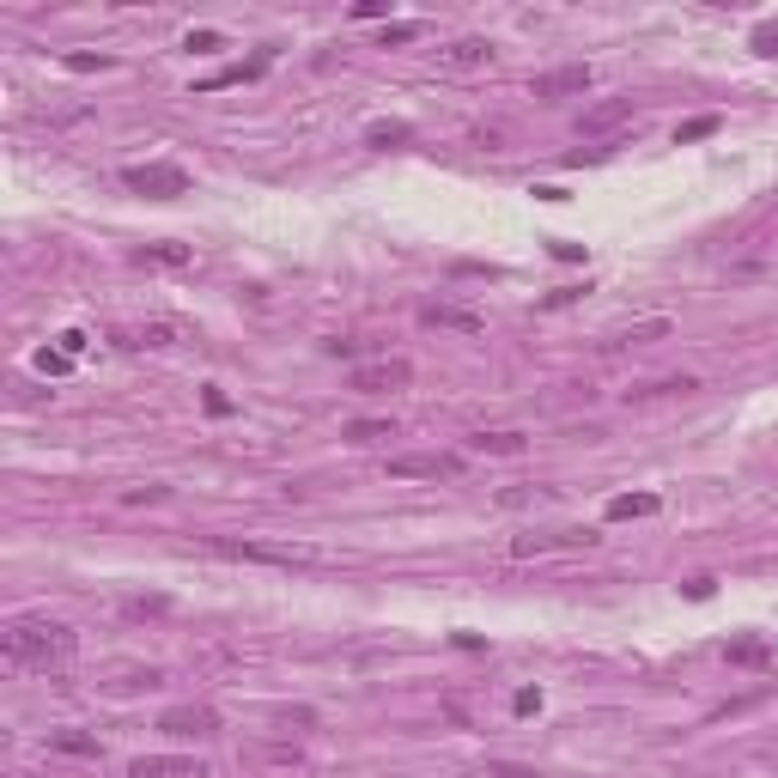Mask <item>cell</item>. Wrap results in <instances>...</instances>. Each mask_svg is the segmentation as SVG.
Returning a JSON list of instances; mask_svg holds the SVG:
<instances>
[{"instance_id": "cell-6", "label": "cell", "mask_w": 778, "mask_h": 778, "mask_svg": "<svg viewBox=\"0 0 778 778\" xmlns=\"http://www.w3.org/2000/svg\"><path fill=\"white\" fill-rule=\"evenodd\" d=\"M578 92H590V67H584V61H572V67H548V73H535V80H529V98H541V104H554V98H578Z\"/></svg>"}, {"instance_id": "cell-26", "label": "cell", "mask_w": 778, "mask_h": 778, "mask_svg": "<svg viewBox=\"0 0 778 778\" xmlns=\"http://www.w3.org/2000/svg\"><path fill=\"white\" fill-rule=\"evenodd\" d=\"M420 37V25L414 19H402V25H383V49H396V43H414Z\"/></svg>"}, {"instance_id": "cell-25", "label": "cell", "mask_w": 778, "mask_h": 778, "mask_svg": "<svg viewBox=\"0 0 778 778\" xmlns=\"http://www.w3.org/2000/svg\"><path fill=\"white\" fill-rule=\"evenodd\" d=\"M706 134H718V116H693V122H681L675 128V140L687 146V140H706Z\"/></svg>"}, {"instance_id": "cell-8", "label": "cell", "mask_w": 778, "mask_h": 778, "mask_svg": "<svg viewBox=\"0 0 778 778\" xmlns=\"http://www.w3.org/2000/svg\"><path fill=\"white\" fill-rule=\"evenodd\" d=\"M159 730L183 736V742H201V736H219V712L213 706H171V712H159Z\"/></svg>"}, {"instance_id": "cell-3", "label": "cell", "mask_w": 778, "mask_h": 778, "mask_svg": "<svg viewBox=\"0 0 778 778\" xmlns=\"http://www.w3.org/2000/svg\"><path fill=\"white\" fill-rule=\"evenodd\" d=\"M122 183H128L134 195H146V201H177V195H189V171H183V165H171V159L128 165V171H122Z\"/></svg>"}, {"instance_id": "cell-14", "label": "cell", "mask_w": 778, "mask_h": 778, "mask_svg": "<svg viewBox=\"0 0 778 778\" xmlns=\"http://www.w3.org/2000/svg\"><path fill=\"white\" fill-rule=\"evenodd\" d=\"M438 61H444V67H487V61H493V43H487V37H456L450 49H438Z\"/></svg>"}, {"instance_id": "cell-5", "label": "cell", "mask_w": 778, "mask_h": 778, "mask_svg": "<svg viewBox=\"0 0 778 778\" xmlns=\"http://www.w3.org/2000/svg\"><path fill=\"white\" fill-rule=\"evenodd\" d=\"M408 383H414L408 359H365V365H353V389L359 396H389V389H408Z\"/></svg>"}, {"instance_id": "cell-35", "label": "cell", "mask_w": 778, "mask_h": 778, "mask_svg": "<svg viewBox=\"0 0 778 778\" xmlns=\"http://www.w3.org/2000/svg\"><path fill=\"white\" fill-rule=\"evenodd\" d=\"M189 49H219V31H189Z\"/></svg>"}, {"instance_id": "cell-36", "label": "cell", "mask_w": 778, "mask_h": 778, "mask_svg": "<svg viewBox=\"0 0 778 778\" xmlns=\"http://www.w3.org/2000/svg\"><path fill=\"white\" fill-rule=\"evenodd\" d=\"M493 778H541V772H523V766H493Z\"/></svg>"}, {"instance_id": "cell-17", "label": "cell", "mask_w": 778, "mask_h": 778, "mask_svg": "<svg viewBox=\"0 0 778 778\" xmlns=\"http://www.w3.org/2000/svg\"><path fill=\"white\" fill-rule=\"evenodd\" d=\"M134 262L140 268H189V244H140Z\"/></svg>"}, {"instance_id": "cell-27", "label": "cell", "mask_w": 778, "mask_h": 778, "mask_svg": "<svg viewBox=\"0 0 778 778\" xmlns=\"http://www.w3.org/2000/svg\"><path fill=\"white\" fill-rule=\"evenodd\" d=\"M67 67H73V73H104V67H116V61H110V55H86V49H80V55H67Z\"/></svg>"}, {"instance_id": "cell-22", "label": "cell", "mask_w": 778, "mask_h": 778, "mask_svg": "<svg viewBox=\"0 0 778 778\" xmlns=\"http://www.w3.org/2000/svg\"><path fill=\"white\" fill-rule=\"evenodd\" d=\"M116 693H140V687H159V669H116V681H110Z\"/></svg>"}, {"instance_id": "cell-12", "label": "cell", "mask_w": 778, "mask_h": 778, "mask_svg": "<svg viewBox=\"0 0 778 778\" xmlns=\"http://www.w3.org/2000/svg\"><path fill=\"white\" fill-rule=\"evenodd\" d=\"M268 73V55H250V61H231L219 73H207V80H195V92H219V86H244V80H262Z\"/></svg>"}, {"instance_id": "cell-10", "label": "cell", "mask_w": 778, "mask_h": 778, "mask_svg": "<svg viewBox=\"0 0 778 778\" xmlns=\"http://www.w3.org/2000/svg\"><path fill=\"white\" fill-rule=\"evenodd\" d=\"M633 98H602L596 110H584V122H578V134H590V140H602V134H614V128H627L633 122Z\"/></svg>"}, {"instance_id": "cell-18", "label": "cell", "mask_w": 778, "mask_h": 778, "mask_svg": "<svg viewBox=\"0 0 778 778\" xmlns=\"http://www.w3.org/2000/svg\"><path fill=\"white\" fill-rule=\"evenodd\" d=\"M402 140H414V128H408V122H371V128H365V146H377V152L402 146Z\"/></svg>"}, {"instance_id": "cell-7", "label": "cell", "mask_w": 778, "mask_h": 778, "mask_svg": "<svg viewBox=\"0 0 778 778\" xmlns=\"http://www.w3.org/2000/svg\"><path fill=\"white\" fill-rule=\"evenodd\" d=\"M566 548H596V529H548V535H517L511 554L535 560V554H566Z\"/></svg>"}, {"instance_id": "cell-28", "label": "cell", "mask_w": 778, "mask_h": 778, "mask_svg": "<svg viewBox=\"0 0 778 778\" xmlns=\"http://www.w3.org/2000/svg\"><path fill=\"white\" fill-rule=\"evenodd\" d=\"M165 608H171L165 596H128L122 602V614H165Z\"/></svg>"}, {"instance_id": "cell-31", "label": "cell", "mask_w": 778, "mask_h": 778, "mask_svg": "<svg viewBox=\"0 0 778 778\" xmlns=\"http://www.w3.org/2000/svg\"><path fill=\"white\" fill-rule=\"evenodd\" d=\"M754 49H760V55H778V25H760V31H754Z\"/></svg>"}, {"instance_id": "cell-29", "label": "cell", "mask_w": 778, "mask_h": 778, "mask_svg": "<svg viewBox=\"0 0 778 778\" xmlns=\"http://www.w3.org/2000/svg\"><path fill=\"white\" fill-rule=\"evenodd\" d=\"M128 505H159V499H171V487H134V493H122Z\"/></svg>"}, {"instance_id": "cell-16", "label": "cell", "mask_w": 778, "mask_h": 778, "mask_svg": "<svg viewBox=\"0 0 778 778\" xmlns=\"http://www.w3.org/2000/svg\"><path fill=\"white\" fill-rule=\"evenodd\" d=\"M657 493H620V499H608V523H627V517H657Z\"/></svg>"}, {"instance_id": "cell-13", "label": "cell", "mask_w": 778, "mask_h": 778, "mask_svg": "<svg viewBox=\"0 0 778 778\" xmlns=\"http://www.w3.org/2000/svg\"><path fill=\"white\" fill-rule=\"evenodd\" d=\"M736 669H778V645L772 639H730V651H724Z\"/></svg>"}, {"instance_id": "cell-30", "label": "cell", "mask_w": 778, "mask_h": 778, "mask_svg": "<svg viewBox=\"0 0 778 778\" xmlns=\"http://www.w3.org/2000/svg\"><path fill=\"white\" fill-rule=\"evenodd\" d=\"M511 712H517V718H529V712H541V693H535V687H523V693L511 699Z\"/></svg>"}, {"instance_id": "cell-32", "label": "cell", "mask_w": 778, "mask_h": 778, "mask_svg": "<svg viewBox=\"0 0 778 778\" xmlns=\"http://www.w3.org/2000/svg\"><path fill=\"white\" fill-rule=\"evenodd\" d=\"M201 402H207V414H213V420H219V414H231V396H219V389H207Z\"/></svg>"}, {"instance_id": "cell-19", "label": "cell", "mask_w": 778, "mask_h": 778, "mask_svg": "<svg viewBox=\"0 0 778 778\" xmlns=\"http://www.w3.org/2000/svg\"><path fill=\"white\" fill-rule=\"evenodd\" d=\"M469 444H475V450H493V456H517V450H523V432H511V426H505V432H475Z\"/></svg>"}, {"instance_id": "cell-1", "label": "cell", "mask_w": 778, "mask_h": 778, "mask_svg": "<svg viewBox=\"0 0 778 778\" xmlns=\"http://www.w3.org/2000/svg\"><path fill=\"white\" fill-rule=\"evenodd\" d=\"M80 639L61 620H13L7 627V663L13 669H67Z\"/></svg>"}, {"instance_id": "cell-34", "label": "cell", "mask_w": 778, "mask_h": 778, "mask_svg": "<svg viewBox=\"0 0 778 778\" xmlns=\"http://www.w3.org/2000/svg\"><path fill=\"white\" fill-rule=\"evenodd\" d=\"M712 584H718V578H687V596H693V602H706V596H712Z\"/></svg>"}, {"instance_id": "cell-15", "label": "cell", "mask_w": 778, "mask_h": 778, "mask_svg": "<svg viewBox=\"0 0 778 778\" xmlns=\"http://www.w3.org/2000/svg\"><path fill=\"white\" fill-rule=\"evenodd\" d=\"M675 323L669 317H645V323H633V329H620V335H608L602 347H645V341H663Z\"/></svg>"}, {"instance_id": "cell-4", "label": "cell", "mask_w": 778, "mask_h": 778, "mask_svg": "<svg viewBox=\"0 0 778 778\" xmlns=\"http://www.w3.org/2000/svg\"><path fill=\"white\" fill-rule=\"evenodd\" d=\"M389 475H396V481H456L462 475V456H450V450H414V456L389 462Z\"/></svg>"}, {"instance_id": "cell-20", "label": "cell", "mask_w": 778, "mask_h": 778, "mask_svg": "<svg viewBox=\"0 0 778 778\" xmlns=\"http://www.w3.org/2000/svg\"><path fill=\"white\" fill-rule=\"evenodd\" d=\"M383 438H396V420H353L347 426V444H383Z\"/></svg>"}, {"instance_id": "cell-11", "label": "cell", "mask_w": 778, "mask_h": 778, "mask_svg": "<svg viewBox=\"0 0 778 778\" xmlns=\"http://www.w3.org/2000/svg\"><path fill=\"white\" fill-rule=\"evenodd\" d=\"M420 323L426 329H456V335H481L487 329V317H475V310H462V304H426Z\"/></svg>"}, {"instance_id": "cell-2", "label": "cell", "mask_w": 778, "mask_h": 778, "mask_svg": "<svg viewBox=\"0 0 778 778\" xmlns=\"http://www.w3.org/2000/svg\"><path fill=\"white\" fill-rule=\"evenodd\" d=\"M201 548H207V554H219V560L280 566V572H323V566H341L335 554H317V548H268V541H225V535H207Z\"/></svg>"}, {"instance_id": "cell-33", "label": "cell", "mask_w": 778, "mask_h": 778, "mask_svg": "<svg viewBox=\"0 0 778 778\" xmlns=\"http://www.w3.org/2000/svg\"><path fill=\"white\" fill-rule=\"evenodd\" d=\"M61 353L80 359V353H86V335H80V329H67V335H61Z\"/></svg>"}, {"instance_id": "cell-24", "label": "cell", "mask_w": 778, "mask_h": 778, "mask_svg": "<svg viewBox=\"0 0 778 778\" xmlns=\"http://www.w3.org/2000/svg\"><path fill=\"white\" fill-rule=\"evenodd\" d=\"M49 742H55L61 754H98V742H92V736H80V730H55Z\"/></svg>"}, {"instance_id": "cell-23", "label": "cell", "mask_w": 778, "mask_h": 778, "mask_svg": "<svg viewBox=\"0 0 778 778\" xmlns=\"http://www.w3.org/2000/svg\"><path fill=\"white\" fill-rule=\"evenodd\" d=\"M37 371H43V377H67V371H73V353H61V347H43V353H37Z\"/></svg>"}, {"instance_id": "cell-9", "label": "cell", "mask_w": 778, "mask_h": 778, "mask_svg": "<svg viewBox=\"0 0 778 778\" xmlns=\"http://www.w3.org/2000/svg\"><path fill=\"white\" fill-rule=\"evenodd\" d=\"M128 778H213L195 754H140L128 766Z\"/></svg>"}, {"instance_id": "cell-21", "label": "cell", "mask_w": 778, "mask_h": 778, "mask_svg": "<svg viewBox=\"0 0 778 778\" xmlns=\"http://www.w3.org/2000/svg\"><path fill=\"white\" fill-rule=\"evenodd\" d=\"M687 389H699V383H693V377H657V383H639L633 396L651 402V396H687Z\"/></svg>"}]
</instances>
